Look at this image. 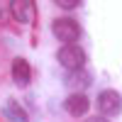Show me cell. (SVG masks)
I'll use <instances>...</instances> for the list:
<instances>
[{
	"label": "cell",
	"instance_id": "obj_9",
	"mask_svg": "<svg viewBox=\"0 0 122 122\" xmlns=\"http://www.w3.org/2000/svg\"><path fill=\"white\" fill-rule=\"evenodd\" d=\"M56 5H59V7H64V10H71V7H78L81 3H78V0H68V3H66V0H59Z\"/></svg>",
	"mask_w": 122,
	"mask_h": 122
},
{
	"label": "cell",
	"instance_id": "obj_11",
	"mask_svg": "<svg viewBox=\"0 0 122 122\" xmlns=\"http://www.w3.org/2000/svg\"><path fill=\"white\" fill-rule=\"evenodd\" d=\"M86 122H107V117H103V115H98V117H88Z\"/></svg>",
	"mask_w": 122,
	"mask_h": 122
},
{
	"label": "cell",
	"instance_id": "obj_1",
	"mask_svg": "<svg viewBox=\"0 0 122 122\" xmlns=\"http://www.w3.org/2000/svg\"><path fill=\"white\" fill-rule=\"evenodd\" d=\"M56 59H59V64L64 68H68V71H81L86 66V51L78 44H64L56 51Z\"/></svg>",
	"mask_w": 122,
	"mask_h": 122
},
{
	"label": "cell",
	"instance_id": "obj_7",
	"mask_svg": "<svg viewBox=\"0 0 122 122\" xmlns=\"http://www.w3.org/2000/svg\"><path fill=\"white\" fill-rule=\"evenodd\" d=\"M29 78H32V68L25 59H15L12 61V81L17 86H27Z\"/></svg>",
	"mask_w": 122,
	"mask_h": 122
},
{
	"label": "cell",
	"instance_id": "obj_5",
	"mask_svg": "<svg viewBox=\"0 0 122 122\" xmlns=\"http://www.w3.org/2000/svg\"><path fill=\"white\" fill-rule=\"evenodd\" d=\"M10 12L17 22H32L34 17V3H29V0H12L10 3Z\"/></svg>",
	"mask_w": 122,
	"mask_h": 122
},
{
	"label": "cell",
	"instance_id": "obj_3",
	"mask_svg": "<svg viewBox=\"0 0 122 122\" xmlns=\"http://www.w3.org/2000/svg\"><path fill=\"white\" fill-rule=\"evenodd\" d=\"M98 107H100V112H103L105 117H115L122 112V98L115 93V90H103L98 98Z\"/></svg>",
	"mask_w": 122,
	"mask_h": 122
},
{
	"label": "cell",
	"instance_id": "obj_10",
	"mask_svg": "<svg viewBox=\"0 0 122 122\" xmlns=\"http://www.w3.org/2000/svg\"><path fill=\"white\" fill-rule=\"evenodd\" d=\"M7 12H10V3H0V22H5Z\"/></svg>",
	"mask_w": 122,
	"mask_h": 122
},
{
	"label": "cell",
	"instance_id": "obj_2",
	"mask_svg": "<svg viewBox=\"0 0 122 122\" xmlns=\"http://www.w3.org/2000/svg\"><path fill=\"white\" fill-rule=\"evenodd\" d=\"M51 32H54V37L61 39L64 44H76V39L83 34V32H81V25L76 22V20H71V17H59V20H54Z\"/></svg>",
	"mask_w": 122,
	"mask_h": 122
},
{
	"label": "cell",
	"instance_id": "obj_6",
	"mask_svg": "<svg viewBox=\"0 0 122 122\" xmlns=\"http://www.w3.org/2000/svg\"><path fill=\"white\" fill-rule=\"evenodd\" d=\"M64 83L68 86V88H73L76 93H81L83 88H88L90 83H93V76L88 73V71H71V73H66V78H64Z\"/></svg>",
	"mask_w": 122,
	"mask_h": 122
},
{
	"label": "cell",
	"instance_id": "obj_8",
	"mask_svg": "<svg viewBox=\"0 0 122 122\" xmlns=\"http://www.w3.org/2000/svg\"><path fill=\"white\" fill-rule=\"evenodd\" d=\"M5 110H7V115H10V117H15L17 122H27V112H25V110L15 103V100H7Z\"/></svg>",
	"mask_w": 122,
	"mask_h": 122
},
{
	"label": "cell",
	"instance_id": "obj_4",
	"mask_svg": "<svg viewBox=\"0 0 122 122\" xmlns=\"http://www.w3.org/2000/svg\"><path fill=\"white\" fill-rule=\"evenodd\" d=\"M64 110L68 115H73V117H81V115H86L90 110V100H88L86 93H71L64 100Z\"/></svg>",
	"mask_w": 122,
	"mask_h": 122
}]
</instances>
